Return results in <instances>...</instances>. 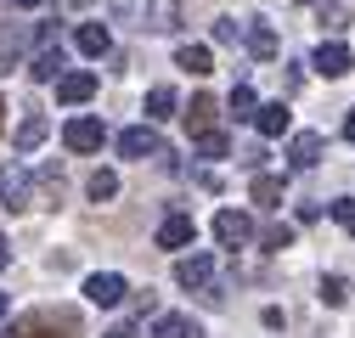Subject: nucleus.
<instances>
[{"label":"nucleus","instance_id":"nucleus-1","mask_svg":"<svg viewBox=\"0 0 355 338\" xmlns=\"http://www.w3.org/2000/svg\"><path fill=\"white\" fill-rule=\"evenodd\" d=\"M175 282L192 287V293H203L209 305H220V287H214V254H181V260H175Z\"/></svg>","mask_w":355,"mask_h":338},{"label":"nucleus","instance_id":"nucleus-2","mask_svg":"<svg viewBox=\"0 0 355 338\" xmlns=\"http://www.w3.org/2000/svg\"><path fill=\"white\" fill-rule=\"evenodd\" d=\"M12 332H17V338H73V332H79V321H73L68 310H40V316L17 321Z\"/></svg>","mask_w":355,"mask_h":338},{"label":"nucleus","instance_id":"nucleus-3","mask_svg":"<svg viewBox=\"0 0 355 338\" xmlns=\"http://www.w3.org/2000/svg\"><path fill=\"white\" fill-rule=\"evenodd\" d=\"M119 152L124 158H169L164 152V136L153 130V124H130V130H119Z\"/></svg>","mask_w":355,"mask_h":338},{"label":"nucleus","instance_id":"nucleus-4","mask_svg":"<svg viewBox=\"0 0 355 338\" xmlns=\"http://www.w3.org/2000/svg\"><path fill=\"white\" fill-rule=\"evenodd\" d=\"M0 203L6 208H28L34 203V181L23 163H0Z\"/></svg>","mask_w":355,"mask_h":338},{"label":"nucleus","instance_id":"nucleus-5","mask_svg":"<svg viewBox=\"0 0 355 338\" xmlns=\"http://www.w3.org/2000/svg\"><path fill=\"white\" fill-rule=\"evenodd\" d=\"M310 68H316L322 79H344V73L355 68V57H349V46H344V39H322V46H316V57H310Z\"/></svg>","mask_w":355,"mask_h":338},{"label":"nucleus","instance_id":"nucleus-6","mask_svg":"<svg viewBox=\"0 0 355 338\" xmlns=\"http://www.w3.org/2000/svg\"><path fill=\"white\" fill-rule=\"evenodd\" d=\"M214 237H220V248H243V242H254V220L243 215V208H220L214 215Z\"/></svg>","mask_w":355,"mask_h":338},{"label":"nucleus","instance_id":"nucleus-7","mask_svg":"<svg viewBox=\"0 0 355 338\" xmlns=\"http://www.w3.org/2000/svg\"><path fill=\"white\" fill-rule=\"evenodd\" d=\"M91 96H96V73H85V68L57 73V102L62 107H79V102H91Z\"/></svg>","mask_w":355,"mask_h":338},{"label":"nucleus","instance_id":"nucleus-8","mask_svg":"<svg viewBox=\"0 0 355 338\" xmlns=\"http://www.w3.org/2000/svg\"><path fill=\"white\" fill-rule=\"evenodd\" d=\"M124 293H130V287H124V276H119V271H96V276H85V299L102 305V310H107V305H119Z\"/></svg>","mask_w":355,"mask_h":338},{"label":"nucleus","instance_id":"nucleus-9","mask_svg":"<svg viewBox=\"0 0 355 338\" xmlns=\"http://www.w3.org/2000/svg\"><path fill=\"white\" fill-rule=\"evenodd\" d=\"M102 118H68V130H62V141H68V152H96L102 147Z\"/></svg>","mask_w":355,"mask_h":338},{"label":"nucleus","instance_id":"nucleus-10","mask_svg":"<svg viewBox=\"0 0 355 338\" xmlns=\"http://www.w3.org/2000/svg\"><path fill=\"white\" fill-rule=\"evenodd\" d=\"M322 152H327V141H322L316 130H299V136L288 141V163H293V169H316Z\"/></svg>","mask_w":355,"mask_h":338},{"label":"nucleus","instance_id":"nucleus-11","mask_svg":"<svg viewBox=\"0 0 355 338\" xmlns=\"http://www.w3.org/2000/svg\"><path fill=\"white\" fill-rule=\"evenodd\" d=\"M141 28H153V34L181 28V0H147L141 6Z\"/></svg>","mask_w":355,"mask_h":338},{"label":"nucleus","instance_id":"nucleus-12","mask_svg":"<svg viewBox=\"0 0 355 338\" xmlns=\"http://www.w3.org/2000/svg\"><path fill=\"white\" fill-rule=\"evenodd\" d=\"M192 242H198L192 215H169V220L158 226V248H169V254H175V248H192Z\"/></svg>","mask_w":355,"mask_h":338},{"label":"nucleus","instance_id":"nucleus-13","mask_svg":"<svg viewBox=\"0 0 355 338\" xmlns=\"http://www.w3.org/2000/svg\"><path fill=\"white\" fill-rule=\"evenodd\" d=\"M248 118H254V130H259V136H288V118H293V113H288L282 102H254Z\"/></svg>","mask_w":355,"mask_h":338},{"label":"nucleus","instance_id":"nucleus-14","mask_svg":"<svg viewBox=\"0 0 355 338\" xmlns=\"http://www.w3.org/2000/svg\"><path fill=\"white\" fill-rule=\"evenodd\" d=\"M73 46H79L85 57H107V51H113V34H107V23H79V28H73Z\"/></svg>","mask_w":355,"mask_h":338},{"label":"nucleus","instance_id":"nucleus-15","mask_svg":"<svg viewBox=\"0 0 355 338\" xmlns=\"http://www.w3.org/2000/svg\"><path fill=\"white\" fill-rule=\"evenodd\" d=\"M243 46H248L254 57H277V28L265 23V17H248V23H243Z\"/></svg>","mask_w":355,"mask_h":338},{"label":"nucleus","instance_id":"nucleus-16","mask_svg":"<svg viewBox=\"0 0 355 338\" xmlns=\"http://www.w3.org/2000/svg\"><path fill=\"white\" fill-rule=\"evenodd\" d=\"M214 113H220L214 96H192V107H187V130H192V136H198V130H214Z\"/></svg>","mask_w":355,"mask_h":338},{"label":"nucleus","instance_id":"nucleus-17","mask_svg":"<svg viewBox=\"0 0 355 338\" xmlns=\"http://www.w3.org/2000/svg\"><path fill=\"white\" fill-rule=\"evenodd\" d=\"M175 107H181V102H175V91H169V84H153V91H147V124L175 118Z\"/></svg>","mask_w":355,"mask_h":338},{"label":"nucleus","instance_id":"nucleus-18","mask_svg":"<svg viewBox=\"0 0 355 338\" xmlns=\"http://www.w3.org/2000/svg\"><path fill=\"white\" fill-rule=\"evenodd\" d=\"M175 68H187V73H214V57H209V46H181L175 51Z\"/></svg>","mask_w":355,"mask_h":338},{"label":"nucleus","instance_id":"nucleus-19","mask_svg":"<svg viewBox=\"0 0 355 338\" xmlns=\"http://www.w3.org/2000/svg\"><path fill=\"white\" fill-rule=\"evenodd\" d=\"M46 136H51V124H46V118H40V113H28V118L17 124V152H34V147H40V141H46Z\"/></svg>","mask_w":355,"mask_h":338},{"label":"nucleus","instance_id":"nucleus-20","mask_svg":"<svg viewBox=\"0 0 355 338\" xmlns=\"http://www.w3.org/2000/svg\"><path fill=\"white\" fill-rule=\"evenodd\" d=\"M254 203L259 208H282V175H259L254 169Z\"/></svg>","mask_w":355,"mask_h":338},{"label":"nucleus","instance_id":"nucleus-21","mask_svg":"<svg viewBox=\"0 0 355 338\" xmlns=\"http://www.w3.org/2000/svg\"><path fill=\"white\" fill-rule=\"evenodd\" d=\"M153 338H203V332L192 327V316H158L153 321Z\"/></svg>","mask_w":355,"mask_h":338},{"label":"nucleus","instance_id":"nucleus-22","mask_svg":"<svg viewBox=\"0 0 355 338\" xmlns=\"http://www.w3.org/2000/svg\"><path fill=\"white\" fill-rule=\"evenodd\" d=\"M62 68H68V62H62V51H57V46H46V51H40V57L28 62V73H34V79H46V84H51Z\"/></svg>","mask_w":355,"mask_h":338},{"label":"nucleus","instance_id":"nucleus-23","mask_svg":"<svg viewBox=\"0 0 355 338\" xmlns=\"http://www.w3.org/2000/svg\"><path fill=\"white\" fill-rule=\"evenodd\" d=\"M85 192H91L96 203H107V197H119V175H113V169H96V175L85 181Z\"/></svg>","mask_w":355,"mask_h":338},{"label":"nucleus","instance_id":"nucleus-24","mask_svg":"<svg viewBox=\"0 0 355 338\" xmlns=\"http://www.w3.org/2000/svg\"><path fill=\"white\" fill-rule=\"evenodd\" d=\"M322 305L327 310H344L349 305V282L344 276H322Z\"/></svg>","mask_w":355,"mask_h":338},{"label":"nucleus","instance_id":"nucleus-25","mask_svg":"<svg viewBox=\"0 0 355 338\" xmlns=\"http://www.w3.org/2000/svg\"><path fill=\"white\" fill-rule=\"evenodd\" d=\"M198 158H226L232 147H226V136H220V130H198V147H192Z\"/></svg>","mask_w":355,"mask_h":338},{"label":"nucleus","instance_id":"nucleus-26","mask_svg":"<svg viewBox=\"0 0 355 338\" xmlns=\"http://www.w3.org/2000/svg\"><path fill=\"white\" fill-rule=\"evenodd\" d=\"M259 242L271 248V254H282V248H293V226H282V220H277V226H265V231H259Z\"/></svg>","mask_w":355,"mask_h":338},{"label":"nucleus","instance_id":"nucleus-27","mask_svg":"<svg viewBox=\"0 0 355 338\" xmlns=\"http://www.w3.org/2000/svg\"><path fill=\"white\" fill-rule=\"evenodd\" d=\"M214 46H243V23L237 17H214Z\"/></svg>","mask_w":355,"mask_h":338},{"label":"nucleus","instance_id":"nucleus-28","mask_svg":"<svg viewBox=\"0 0 355 338\" xmlns=\"http://www.w3.org/2000/svg\"><path fill=\"white\" fill-rule=\"evenodd\" d=\"M254 102H259V96L248 91V84H237V91H232V102H226V107H232V118H248V113H254Z\"/></svg>","mask_w":355,"mask_h":338},{"label":"nucleus","instance_id":"nucleus-29","mask_svg":"<svg viewBox=\"0 0 355 338\" xmlns=\"http://www.w3.org/2000/svg\"><path fill=\"white\" fill-rule=\"evenodd\" d=\"M344 23H349L344 6H322V28H327V34H344Z\"/></svg>","mask_w":355,"mask_h":338},{"label":"nucleus","instance_id":"nucleus-30","mask_svg":"<svg viewBox=\"0 0 355 338\" xmlns=\"http://www.w3.org/2000/svg\"><path fill=\"white\" fill-rule=\"evenodd\" d=\"M333 220H338L344 231H355V197H338V203H333Z\"/></svg>","mask_w":355,"mask_h":338},{"label":"nucleus","instance_id":"nucleus-31","mask_svg":"<svg viewBox=\"0 0 355 338\" xmlns=\"http://www.w3.org/2000/svg\"><path fill=\"white\" fill-rule=\"evenodd\" d=\"M237 163H243V169H259V163H265V152H259V147H243V152H237Z\"/></svg>","mask_w":355,"mask_h":338},{"label":"nucleus","instance_id":"nucleus-32","mask_svg":"<svg viewBox=\"0 0 355 338\" xmlns=\"http://www.w3.org/2000/svg\"><path fill=\"white\" fill-rule=\"evenodd\" d=\"M102 338H136V327H130V321H119V327H107Z\"/></svg>","mask_w":355,"mask_h":338},{"label":"nucleus","instance_id":"nucleus-33","mask_svg":"<svg viewBox=\"0 0 355 338\" xmlns=\"http://www.w3.org/2000/svg\"><path fill=\"white\" fill-rule=\"evenodd\" d=\"M6 265H12V242L0 237V271H6Z\"/></svg>","mask_w":355,"mask_h":338},{"label":"nucleus","instance_id":"nucleus-34","mask_svg":"<svg viewBox=\"0 0 355 338\" xmlns=\"http://www.w3.org/2000/svg\"><path fill=\"white\" fill-rule=\"evenodd\" d=\"M344 141H355V107H349V118H344Z\"/></svg>","mask_w":355,"mask_h":338},{"label":"nucleus","instance_id":"nucleus-35","mask_svg":"<svg viewBox=\"0 0 355 338\" xmlns=\"http://www.w3.org/2000/svg\"><path fill=\"white\" fill-rule=\"evenodd\" d=\"M12 6H23V12H34V6H46V0H12Z\"/></svg>","mask_w":355,"mask_h":338},{"label":"nucleus","instance_id":"nucleus-36","mask_svg":"<svg viewBox=\"0 0 355 338\" xmlns=\"http://www.w3.org/2000/svg\"><path fill=\"white\" fill-rule=\"evenodd\" d=\"M6 305H12V299H6V293H0V316H6Z\"/></svg>","mask_w":355,"mask_h":338},{"label":"nucleus","instance_id":"nucleus-37","mask_svg":"<svg viewBox=\"0 0 355 338\" xmlns=\"http://www.w3.org/2000/svg\"><path fill=\"white\" fill-rule=\"evenodd\" d=\"M0 338H17V332H12V327H0Z\"/></svg>","mask_w":355,"mask_h":338},{"label":"nucleus","instance_id":"nucleus-38","mask_svg":"<svg viewBox=\"0 0 355 338\" xmlns=\"http://www.w3.org/2000/svg\"><path fill=\"white\" fill-rule=\"evenodd\" d=\"M0 113H6V102H0Z\"/></svg>","mask_w":355,"mask_h":338}]
</instances>
